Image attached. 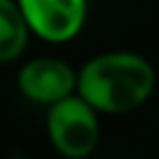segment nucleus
Listing matches in <instances>:
<instances>
[{
    "instance_id": "obj_3",
    "label": "nucleus",
    "mask_w": 159,
    "mask_h": 159,
    "mask_svg": "<svg viewBox=\"0 0 159 159\" xmlns=\"http://www.w3.org/2000/svg\"><path fill=\"white\" fill-rule=\"evenodd\" d=\"M30 33L45 42H68L87 21V0H16Z\"/></svg>"
},
{
    "instance_id": "obj_6",
    "label": "nucleus",
    "mask_w": 159,
    "mask_h": 159,
    "mask_svg": "<svg viewBox=\"0 0 159 159\" xmlns=\"http://www.w3.org/2000/svg\"><path fill=\"white\" fill-rule=\"evenodd\" d=\"M10 159H28V157H26L24 152H12V154H10Z\"/></svg>"
},
{
    "instance_id": "obj_5",
    "label": "nucleus",
    "mask_w": 159,
    "mask_h": 159,
    "mask_svg": "<svg viewBox=\"0 0 159 159\" xmlns=\"http://www.w3.org/2000/svg\"><path fill=\"white\" fill-rule=\"evenodd\" d=\"M28 21L16 0H0V63H10L28 45Z\"/></svg>"
},
{
    "instance_id": "obj_1",
    "label": "nucleus",
    "mask_w": 159,
    "mask_h": 159,
    "mask_svg": "<svg viewBox=\"0 0 159 159\" xmlns=\"http://www.w3.org/2000/svg\"><path fill=\"white\" fill-rule=\"evenodd\" d=\"M157 87L152 63L134 52H108L77 73V94L98 112L124 115L140 108Z\"/></svg>"
},
{
    "instance_id": "obj_4",
    "label": "nucleus",
    "mask_w": 159,
    "mask_h": 159,
    "mask_svg": "<svg viewBox=\"0 0 159 159\" xmlns=\"http://www.w3.org/2000/svg\"><path fill=\"white\" fill-rule=\"evenodd\" d=\"M16 87L30 103L54 105L77 91V73L63 59L40 56L19 70Z\"/></svg>"
},
{
    "instance_id": "obj_2",
    "label": "nucleus",
    "mask_w": 159,
    "mask_h": 159,
    "mask_svg": "<svg viewBox=\"0 0 159 159\" xmlns=\"http://www.w3.org/2000/svg\"><path fill=\"white\" fill-rule=\"evenodd\" d=\"M98 110L91 108L77 91L68 98L49 105L47 138L61 157L87 159L98 145Z\"/></svg>"
}]
</instances>
